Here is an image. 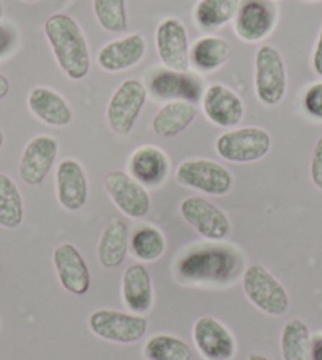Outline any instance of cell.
Masks as SVG:
<instances>
[{
	"label": "cell",
	"mask_w": 322,
	"mask_h": 360,
	"mask_svg": "<svg viewBox=\"0 0 322 360\" xmlns=\"http://www.w3.org/2000/svg\"><path fill=\"white\" fill-rule=\"evenodd\" d=\"M44 35L67 78L81 81L90 72V51L82 29L67 13H54L44 21Z\"/></svg>",
	"instance_id": "1"
},
{
	"label": "cell",
	"mask_w": 322,
	"mask_h": 360,
	"mask_svg": "<svg viewBox=\"0 0 322 360\" xmlns=\"http://www.w3.org/2000/svg\"><path fill=\"white\" fill-rule=\"evenodd\" d=\"M242 286L251 304L270 316H281L291 304L286 288L262 264H251L245 269Z\"/></svg>",
	"instance_id": "2"
},
{
	"label": "cell",
	"mask_w": 322,
	"mask_h": 360,
	"mask_svg": "<svg viewBox=\"0 0 322 360\" xmlns=\"http://www.w3.org/2000/svg\"><path fill=\"white\" fill-rule=\"evenodd\" d=\"M288 90V73L280 51L262 44L255 56V92L266 106L280 105Z\"/></svg>",
	"instance_id": "3"
},
{
	"label": "cell",
	"mask_w": 322,
	"mask_h": 360,
	"mask_svg": "<svg viewBox=\"0 0 322 360\" xmlns=\"http://www.w3.org/2000/svg\"><path fill=\"white\" fill-rule=\"evenodd\" d=\"M272 147L269 131L259 127H242L220 134L215 150L231 163H255L267 155Z\"/></svg>",
	"instance_id": "4"
},
{
	"label": "cell",
	"mask_w": 322,
	"mask_h": 360,
	"mask_svg": "<svg viewBox=\"0 0 322 360\" xmlns=\"http://www.w3.org/2000/svg\"><path fill=\"white\" fill-rule=\"evenodd\" d=\"M89 329L95 337L117 345H131L143 338L149 321L141 314L100 308L90 313Z\"/></svg>",
	"instance_id": "5"
},
{
	"label": "cell",
	"mask_w": 322,
	"mask_h": 360,
	"mask_svg": "<svg viewBox=\"0 0 322 360\" xmlns=\"http://www.w3.org/2000/svg\"><path fill=\"white\" fill-rule=\"evenodd\" d=\"M176 182L205 195L224 196L233 188L234 177L228 168L214 160L190 158L177 166Z\"/></svg>",
	"instance_id": "6"
},
{
	"label": "cell",
	"mask_w": 322,
	"mask_h": 360,
	"mask_svg": "<svg viewBox=\"0 0 322 360\" xmlns=\"http://www.w3.org/2000/svg\"><path fill=\"white\" fill-rule=\"evenodd\" d=\"M147 101V87L139 79H125L114 90L106 108L109 128L117 134H128L136 125Z\"/></svg>",
	"instance_id": "7"
},
{
	"label": "cell",
	"mask_w": 322,
	"mask_h": 360,
	"mask_svg": "<svg viewBox=\"0 0 322 360\" xmlns=\"http://www.w3.org/2000/svg\"><path fill=\"white\" fill-rule=\"evenodd\" d=\"M180 214L190 226L195 228L207 240H223L231 233L228 215L217 204L202 196L185 198L180 202Z\"/></svg>",
	"instance_id": "8"
},
{
	"label": "cell",
	"mask_w": 322,
	"mask_h": 360,
	"mask_svg": "<svg viewBox=\"0 0 322 360\" xmlns=\"http://www.w3.org/2000/svg\"><path fill=\"white\" fill-rule=\"evenodd\" d=\"M105 188L122 214L138 220L150 212V196L144 185L133 179L128 172L114 169L105 177Z\"/></svg>",
	"instance_id": "9"
},
{
	"label": "cell",
	"mask_w": 322,
	"mask_h": 360,
	"mask_svg": "<svg viewBox=\"0 0 322 360\" xmlns=\"http://www.w3.org/2000/svg\"><path fill=\"white\" fill-rule=\"evenodd\" d=\"M157 53L171 72L186 73L190 70V44L185 24L177 18H166L155 32Z\"/></svg>",
	"instance_id": "10"
},
{
	"label": "cell",
	"mask_w": 322,
	"mask_h": 360,
	"mask_svg": "<svg viewBox=\"0 0 322 360\" xmlns=\"http://www.w3.org/2000/svg\"><path fill=\"white\" fill-rule=\"evenodd\" d=\"M193 342L204 360H234L237 342L226 326L214 316H201L193 324Z\"/></svg>",
	"instance_id": "11"
},
{
	"label": "cell",
	"mask_w": 322,
	"mask_h": 360,
	"mask_svg": "<svg viewBox=\"0 0 322 360\" xmlns=\"http://www.w3.org/2000/svg\"><path fill=\"white\" fill-rule=\"evenodd\" d=\"M59 153V143L49 134H38L25 144L19 160V177L30 186L41 185L49 176Z\"/></svg>",
	"instance_id": "12"
},
{
	"label": "cell",
	"mask_w": 322,
	"mask_h": 360,
	"mask_svg": "<svg viewBox=\"0 0 322 360\" xmlns=\"http://www.w3.org/2000/svg\"><path fill=\"white\" fill-rule=\"evenodd\" d=\"M53 262L62 288L73 295H84L92 285L90 269L81 252L73 243L65 242L53 252Z\"/></svg>",
	"instance_id": "13"
},
{
	"label": "cell",
	"mask_w": 322,
	"mask_h": 360,
	"mask_svg": "<svg viewBox=\"0 0 322 360\" xmlns=\"http://www.w3.org/2000/svg\"><path fill=\"white\" fill-rule=\"evenodd\" d=\"M57 201L68 212H78L87 204L89 180L76 158H63L56 171Z\"/></svg>",
	"instance_id": "14"
},
{
	"label": "cell",
	"mask_w": 322,
	"mask_h": 360,
	"mask_svg": "<svg viewBox=\"0 0 322 360\" xmlns=\"http://www.w3.org/2000/svg\"><path fill=\"white\" fill-rule=\"evenodd\" d=\"M234 30L242 41L257 43L272 34L276 10L266 0H247L236 16Z\"/></svg>",
	"instance_id": "15"
},
{
	"label": "cell",
	"mask_w": 322,
	"mask_h": 360,
	"mask_svg": "<svg viewBox=\"0 0 322 360\" xmlns=\"http://www.w3.org/2000/svg\"><path fill=\"white\" fill-rule=\"evenodd\" d=\"M202 111L214 125L231 128L242 122L245 105L233 89L223 84H212L202 95Z\"/></svg>",
	"instance_id": "16"
},
{
	"label": "cell",
	"mask_w": 322,
	"mask_h": 360,
	"mask_svg": "<svg viewBox=\"0 0 322 360\" xmlns=\"http://www.w3.org/2000/svg\"><path fill=\"white\" fill-rule=\"evenodd\" d=\"M147 51V43L143 34H131L124 38L109 41L96 54L98 67L109 73L124 72L143 60Z\"/></svg>",
	"instance_id": "17"
},
{
	"label": "cell",
	"mask_w": 322,
	"mask_h": 360,
	"mask_svg": "<svg viewBox=\"0 0 322 360\" xmlns=\"http://www.w3.org/2000/svg\"><path fill=\"white\" fill-rule=\"evenodd\" d=\"M27 108L35 117L49 127H68L73 122V108L57 90L34 87L27 95Z\"/></svg>",
	"instance_id": "18"
},
{
	"label": "cell",
	"mask_w": 322,
	"mask_h": 360,
	"mask_svg": "<svg viewBox=\"0 0 322 360\" xmlns=\"http://www.w3.org/2000/svg\"><path fill=\"white\" fill-rule=\"evenodd\" d=\"M171 165L166 152L157 146H141L128 160L130 176L144 186H158L169 174Z\"/></svg>",
	"instance_id": "19"
},
{
	"label": "cell",
	"mask_w": 322,
	"mask_h": 360,
	"mask_svg": "<svg viewBox=\"0 0 322 360\" xmlns=\"http://www.w3.org/2000/svg\"><path fill=\"white\" fill-rule=\"evenodd\" d=\"M122 302L131 313L141 314V316L152 310V275L141 262L130 264L122 275Z\"/></svg>",
	"instance_id": "20"
},
{
	"label": "cell",
	"mask_w": 322,
	"mask_h": 360,
	"mask_svg": "<svg viewBox=\"0 0 322 360\" xmlns=\"http://www.w3.org/2000/svg\"><path fill=\"white\" fill-rule=\"evenodd\" d=\"M128 250H130V231L125 221L114 218L103 229L96 247L100 264L108 270L120 267L127 258Z\"/></svg>",
	"instance_id": "21"
},
{
	"label": "cell",
	"mask_w": 322,
	"mask_h": 360,
	"mask_svg": "<svg viewBox=\"0 0 322 360\" xmlns=\"http://www.w3.org/2000/svg\"><path fill=\"white\" fill-rule=\"evenodd\" d=\"M198 115V109L191 101L171 100L158 109L152 119V130L161 138H172L185 131Z\"/></svg>",
	"instance_id": "22"
},
{
	"label": "cell",
	"mask_w": 322,
	"mask_h": 360,
	"mask_svg": "<svg viewBox=\"0 0 322 360\" xmlns=\"http://www.w3.org/2000/svg\"><path fill=\"white\" fill-rule=\"evenodd\" d=\"M150 90L161 98L196 101L201 96V84L185 73L158 72L150 81Z\"/></svg>",
	"instance_id": "23"
},
{
	"label": "cell",
	"mask_w": 322,
	"mask_h": 360,
	"mask_svg": "<svg viewBox=\"0 0 322 360\" xmlns=\"http://www.w3.org/2000/svg\"><path fill=\"white\" fill-rule=\"evenodd\" d=\"M310 327L300 318H292L283 326L280 351L283 360H310L311 357Z\"/></svg>",
	"instance_id": "24"
},
{
	"label": "cell",
	"mask_w": 322,
	"mask_h": 360,
	"mask_svg": "<svg viewBox=\"0 0 322 360\" xmlns=\"http://www.w3.org/2000/svg\"><path fill=\"white\" fill-rule=\"evenodd\" d=\"M231 44L221 37L205 35L190 49V62L201 72H215L228 62Z\"/></svg>",
	"instance_id": "25"
},
{
	"label": "cell",
	"mask_w": 322,
	"mask_h": 360,
	"mask_svg": "<svg viewBox=\"0 0 322 360\" xmlns=\"http://www.w3.org/2000/svg\"><path fill=\"white\" fill-rule=\"evenodd\" d=\"M24 220V199L15 180L0 172V226L16 229Z\"/></svg>",
	"instance_id": "26"
},
{
	"label": "cell",
	"mask_w": 322,
	"mask_h": 360,
	"mask_svg": "<svg viewBox=\"0 0 322 360\" xmlns=\"http://www.w3.org/2000/svg\"><path fill=\"white\" fill-rule=\"evenodd\" d=\"M143 356L146 360H193V351L180 337L157 333L146 342Z\"/></svg>",
	"instance_id": "27"
},
{
	"label": "cell",
	"mask_w": 322,
	"mask_h": 360,
	"mask_svg": "<svg viewBox=\"0 0 322 360\" xmlns=\"http://www.w3.org/2000/svg\"><path fill=\"white\" fill-rule=\"evenodd\" d=\"M240 0H199L195 8L198 25L204 29H217L236 19Z\"/></svg>",
	"instance_id": "28"
},
{
	"label": "cell",
	"mask_w": 322,
	"mask_h": 360,
	"mask_svg": "<svg viewBox=\"0 0 322 360\" xmlns=\"http://www.w3.org/2000/svg\"><path fill=\"white\" fill-rule=\"evenodd\" d=\"M130 250L133 256L143 262H155L166 252L165 234L155 226L144 224L130 237Z\"/></svg>",
	"instance_id": "29"
},
{
	"label": "cell",
	"mask_w": 322,
	"mask_h": 360,
	"mask_svg": "<svg viewBox=\"0 0 322 360\" xmlns=\"http://www.w3.org/2000/svg\"><path fill=\"white\" fill-rule=\"evenodd\" d=\"M94 13L101 27L111 34H122L127 30L125 0H94Z\"/></svg>",
	"instance_id": "30"
},
{
	"label": "cell",
	"mask_w": 322,
	"mask_h": 360,
	"mask_svg": "<svg viewBox=\"0 0 322 360\" xmlns=\"http://www.w3.org/2000/svg\"><path fill=\"white\" fill-rule=\"evenodd\" d=\"M304 109L310 117L322 122V81L314 82L304 95Z\"/></svg>",
	"instance_id": "31"
},
{
	"label": "cell",
	"mask_w": 322,
	"mask_h": 360,
	"mask_svg": "<svg viewBox=\"0 0 322 360\" xmlns=\"http://www.w3.org/2000/svg\"><path fill=\"white\" fill-rule=\"evenodd\" d=\"M310 177L313 185L322 191V136L316 141L311 153Z\"/></svg>",
	"instance_id": "32"
},
{
	"label": "cell",
	"mask_w": 322,
	"mask_h": 360,
	"mask_svg": "<svg viewBox=\"0 0 322 360\" xmlns=\"http://www.w3.org/2000/svg\"><path fill=\"white\" fill-rule=\"evenodd\" d=\"M16 32L6 24H0V59L8 56L16 46Z\"/></svg>",
	"instance_id": "33"
},
{
	"label": "cell",
	"mask_w": 322,
	"mask_h": 360,
	"mask_svg": "<svg viewBox=\"0 0 322 360\" xmlns=\"http://www.w3.org/2000/svg\"><path fill=\"white\" fill-rule=\"evenodd\" d=\"M311 67L313 72L316 73L319 78H322V27L319 30L316 44H314L313 56H311Z\"/></svg>",
	"instance_id": "34"
},
{
	"label": "cell",
	"mask_w": 322,
	"mask_h": 360,
	"mask_svg": "<svg viewBox=\"0 0 322 360\" xmlns=\"http://www.w3.org/2000/svg\"><path fill=\"white\" fill-rule=\"evenodd\" d=\"M310 360H322V332L311 338V357Z\"/></svg>",
	"instance_id": "35"
},
{
	"label": "cell",
	"mask_w": 322,
	"mask_h": 360,
	"mask_svg": "<svg viewBox=\"0 0 322 360\" xmlns=\"http://www.w3.org/2000/svg\"><path fill=\"white\" fill-rule=\"evenodd\" d=\"M10 79L4 73H0V100H4L10 94Z\"/></svg>",
	"instance_id": "36"
},
{
	"label": "cell",
	"mask_w": 322,
	"mask_h": 360,
	"mask_svg": "<svg viewBox=\"0 0 322 360\" xmlns=\"http://www.w3.org/2000/svg\"><path fill=\"white\" fill-rule=\"evenodd\" d=\"M248 360H272V359L264 356V354H259V352H251V354L248 356Z\"/></svg>",
	"instance_id": "37"
},
{
	"label": "cell",
	"mask_w": 322,
	"mask_h": 360,
	"mask_svg": "<svg viewBox=\"0 0 322 360\" xmlns=\"http://www.w3.org/2000/svg\"><path fill=\"white\" fill-rule=\"evenodd\" d=\"M4 143H5V134H4V130L0 128V149L4 147Z\"/></svg>",
	"instance_id": "38"
},
{
	"label": "cell",
	"mask_w": 322,
	"mask_h": 360,
	"mask_svg": "<svg viewBox=\"0 0 322 360\" xmlns=\"http://www.w3.org/2000/svg\"><path fill=\"white\" fill-rule=\"evenodd\" d=\"M2 15H4V5L0 2V18H2Z\"/></svg>",
	"instance_id": "39"
},
{
	"label": "cell",
	"mask_w": 322,
	"mask_h": 360,
	"mask_svg": "<svg viewBox=\"0 0 322 360\" xmlns=\"http://www.w3.org/2000/svg\"><path fill=\"white\" fill-rule=\"evenodd\" d=\"M22 2H27V4H34V2H38V0H22Z\"/></svg>",
	"instance_id": "40"
}]
</instances>
